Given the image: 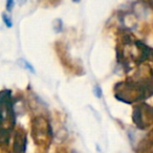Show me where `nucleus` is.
Wrapping results in <instances>:
<instances>
[{
    "label": "nucleus",
    "mask_w": 153,
    "mask_h": 153,
    "mask_svg": "<svg viewBox=\"0 0 153 153\" xmlns=\"http://www.w3.org/2000/svg\"><path fill=\"white\" fill-rule=\"evenodd\" d=\"M74 2H78V1H80V0H74Z\"/></svg>",
    "instance_id": "6"
},
{
    "label": "nucleus",
    "mask_w": 153,
    "mask_h": 153,
    "mask_svg": "<svg viewBox=\"0 0 153 153\" xmlns=\"http://www.w3.org/2000/svg\"><path fill=\"white\" fill-rule=\"evenodd\" d=\"M149 57L153 60V48H150V51H149Z\"/></svg>",
    "instance_id": "5"
},
{
    "label": "nucleus",
    "mask_w": 153,
    "mask_h": 153,
    "mask_svg": "<svg viewBox=\"0 0 153 153\" xmlns=\"http://www.w3.org/2000/svg\"><path fill=\"white\" fill-rule=\"evenodd\" d=\"M18 63L20 64V66H22L23 68H26L27 70H30V72H33L34 74L35 72V69H34V67H33L32 65H30V63H28L26 60H24V59H19L18 60Z\"/></svg>",
    "instance_id": "1"
},
{
    "label": "nucleus",
    "mask_w": 153,
    "mask_h": 153,
    "mask_svg": "<svg viewBox=\"0 0 153 153\" xmlns=\"http://www.w3.org/2000/svg\"><path fill=\"white\" fill-rule=\"evenodd\" d=\"M14 1H15V0H7V10L9 12H11L12 9H13V7H14Z\"/></svg>",
    "instance_id": "3"
},
{
    "label": "nucleus",
    "mask_w": 153,
    "mask_h": 153,
    "mask_svg": "<svg viewBox=\"0 0 153 153\" xmlns=\"http://www.w3.org/2000/svg\"><path fill=\"white\" fill-rule=\"evenodd\" d=\"M94 94H96V96L98 97V98H101V97H102V90H101V88L99 87L98 85L94 87Z\"/></svg>",
    "instance_id": "4"
},
{
    "label": "nucleus",
    "mask_w": 153,
    "mask_h": 153,
    "mask_svg": "<svg viewBox=\"0 0 153 153\" xmlns=\"http://www.w3.org/2000/svg\"><path fill=\"white\" fill-rule=\"evenodd\" d=\"M2 20H3V22H4L5 25H7V27H12V25H13V23H12V20H11V18L7 15V14H4V13L2 14Z\"/></svg>",
    "instance_id": "2"
}]
</instances>
